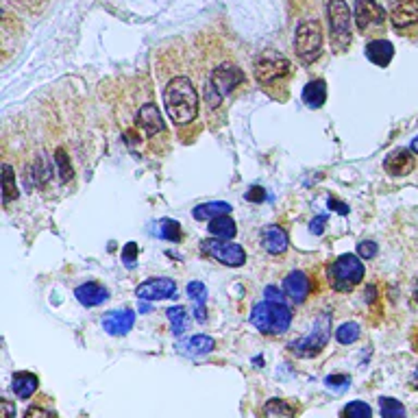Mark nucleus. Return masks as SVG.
<instances>
[{
  "label": "nucleus",
  "instance_id": "obj_1",
  "mask_svg": "<svg viewBox=\"0 0 418 418\" xmlns=\"http://www.w3.org/2000/svg\"><path fill=\"white\" fill-rule=\"evenodd\" d=\"M164 107L172 122L190 124L198 116V92L188 77H174L164 90Z\"/></svg>",
  "mask_w": 418,
  "mask_h": 418
},
{
  "label": "nucleus",
  "instance_id": "obj_2",
  "mask_svg": "<svg viewBox=\"0 0 418 418\" xmlns=\"http://www.w3.org/2000/svg\"><path fill=\"white\" fill-rule=\"evenodd\" d=\"M251 325L266 336H282L292 325V309L286 303L264 299L251 309Z\"/></svg>",
  "mask_w": 418,
  "mask_h": 418
},
{
  "label": "nucleus",
  "instance_id": "obj_3",
  "mask_svg": "<svg viewBox=\"0 0 418 418\" xmlns=\"http://www.w3.org/2000/svg\"><path fill=\"white\" fill-rule=\"evenodd\" d=\"M244 81H247V75H244L237 65H231V63L218 65L212 73V77H209V83L205 87L207 104H209V107H218V104L223 102V98L227 94H231Z\"/></svg>",
  "mask_w": 418,
  "mask_h": 418
},
{
  "label": "nucleus",
  "instance_id": "obj_4",
  "mask_svg": "<svg viewBox=\"0 0 418 418\" xmlns=\"http://www.w3.org/2000/svg\"><path fill=\"white\" fill-rule=\"evenodd\" d=\"M329 284L338 292H351L364 279V262L360 255L344 253L329 266Z\"/></svg>",
  "mask_w": 418,
  "mask_h": 418
},
{
  "label": "nucleus",
  "instance_id": "obj_5",
  "mask_svg": "<svg viewBox=\"0 0 418 418\" xmlns=\"http://www.w3.org/2000/svg\"><path fill=\"white\" fill-rule=\"evenodd\" d=\"M329 18V38L331 46L338 53H344L351 44V11L344 0H329L327 3Z\"/></svg>",
  "mask_w": 418,
  "mask_h": 418
},
{
  "label": "nucleus",
  "instance_id": "obj_6",
  "mask_svg": "<svg viewBox=\"0 0 418 418\" xmlns=\"http://www.w3.org/2000/svg\"><path fill=\"white\" fill-rule=\"evenodd\" d=\"M329 336H331V316L329 314H323V316L314 323L311 331L294 342H290V351L299 358H314L318 355L323 348L327 346L329 342Z\"/></svg>",
  "mask_w": 418,
  "mask_h": 418
},
{
  "label": "nucleus",
  "instance_id": "obj_7",
  "mask_svg": "<svg viewBox=\"0 0 418 418\" xmlns=\"http://www.w3.org/2000/svg\"><path fill=\"white\" fill-rule=\"evenodd\" d=\"M294 50L301 61L311 63L321 57L323 50V28L316 20H307L296 28L294 35Z\"/></svg>",
  "mask_w": 418,
  "mask_h": 418
},
{
  "label": "nucleus",
  "instance_id": "obj_8",
  "mask_svg": "<svg viewBox=\"0 0 418 418\" xmlns=\"http://www.w3.org/2000/svg\"><path fill=\"white\" fill-rule=\"evenodd\" d=\"M200 249L209 257H214L216 262H220L225 266H231V268L244 266V262H247V253H244V249L231 240H220V237L205 240Z\"/></svg>",
  "mask_w": 418,
  "mask_h": 418
},
{
  "label": "nucleus",
  "instance_id": "obj_9",
  "mask_svg": "<svg viewBox=\"0 0 418 418\" xmlns=\"http://www.w3.org/2000/svg\"><path fill=\"white\" fill-rule=\"evenodd\" d=\"M290 73V61L274 50H266L255 59V79L259 83H272Z\"/></svg>",
  "mask_w": 418,
  "mask_h": 418
},
{
  "label": "nucleus",
  "instance_id": "obj_10",
  "mask_svg": "<svg viewBox=\"0 0 418 418\" xmlns=\"http://www.w3.org/2000/svg\"><path fill=\"white\" fill-rule=\"evenodd\" d=\"M139 301H161V299H174L177 296V284L172 282L168 277H153L149 282L139 284L135 290Z\"/></svg>",
  "mask_w": 418,
  "mask_h": 418
},
{
  "label": "nucleus",
  "instance_id": "obj_11",
  "mask_svg": "<svg viewBox=\"0 0 418 418\" xmlns=\"http://www.w3.org/2000/svg\"><path fill=\"white\" fill-rule=\"evenodd\" d=\"M355 24L360 31H368L373 26H381L386 22V11L377 3V0H355Z\"/></svg>",
  "mask_w": 418,
  "mask_h": 418
},
{
  "label": "nucleus",
  "instance_id": "obj_12",
  "mask_svg": "<svg viewBox=\"0 0 418 418\" xmlns=\"http://www.w3.org/2000/svg\"><path fill=\"white\" fill-rule=\"evenodd\" d=\"M284 292H286V296H288L292 303L301 305V303L307 301V296H309V292H311V279H309L307 272H303V270H292V272L284 279Z\"/></svg>",
  "mask_w": 418,
  "mask_h": 418
},
{
  "label": "nucleus",
  "instance_id": "obj_13",
  "mask_svg": "<svg viewBox=\"0 0 418 418\" xmlns=\"http://www.w3.org/2000/svg\"><path fill=\"white\" fill-rule=\"evenodd\" d=\"M390 20L397 28L418 22V0H390Z\"/></svg>",
  "mask_w": 418,
  "mask_h": 418
},
{
  "label": "nucleus",
  "instance_id": "obj_14",
  "mask_svg": "<svg viewBox=\"0 0 418 418\" xmlns=\"http://www.w3.org/2000/svg\"><path fill=\"white\" fill-rule=\"evenodd\" d=\"M135 325V311L122 309V311H109L102 318V329L109 336H127Z\"/></svg>",
  "mask_w": 418,
  "mask_h": 418
},
{
  "label": "nucleus",
  "instance_id": "obj_15",
  "mask_svg": "<svg viewBox=\"0 0 418 418\" xmlns=\"http://www.w3.org/2000/svg\"><path fill=\"white\" fill-rule=\"evenodd\" d=\"M214 338H209V336H192V338H186L181 340L177 346V353L186 355V358H200V355H207V353H212L214 351Z\"/></svg>",
  "mask_w": 418,
  "mask_h": 418
},
{
  "label": "nucleus",
  "instance_id": "obj_16",
  "mask_svg": "<svg viewBox=\"0 0 418 418\" xmlns=\"http://www.w3.org/2000/svg\"><path fill=\"white\" fill-rule=\"evenodd\" d=\"M135 120H137V127H139V129H144V133L151 135V137L164 131L161 114H159V109H157V104H153V102L142 104V107H139V112H137V118H135Z\"/></svg>",
  "mask_w": 418,
  "mask_h": 418
},
{
  "label": "nucleus",
  "instance_id": "obj_17",
  "mask_svg": "<svg viewBox=\"0 0 418 418\" xmlns=\"http://www.w3.org/2000/svg\"><path fill=\"white\" fill-rule=\"evenodd\" d=\"M262 244L270 255H282L288 249V233L279 225H268L262 233Z\"/></svg>",
  "mask_w": 418,
  "mask_h": 418
},
{
  "label": "nucleus",
  "instance_id": "obj_18",
  "mask_svg": "<svg viewBox=\"0 0 418 418\" xmlns=\"http://www.w3.org/2000/svg\"><path fill=\"white\" fill-rule=\"evenodd\" d=\"M75 296L83 307H96L109 299V292H107V288L96 284V282H87L75 290Z\"/></svg>",
  "mask_w": 418,
  "mask_h": 418
},
{
  "label": "nucleus",
  "instance_id": "obj_19",
  "mask_svg": "<svg viewBox=\"0 0 418 418\" xmlns=\"http://www.w3.org/2000/svg\"><path fill=\"white\" fill-rule=\"evenodd\" d=\"M364 53H366V57L375 65L386 68L392 61V57H395V46L388 40H373V42L366 44V50Z\"/></svg>",
  "mask_w": 418,
  "mask_h": 418
},
{
  "label": "nucleus",
  "instance_id": "obj_20",
  "mask_svg": "<svg viewBox=\"0 0 418 418\" xmlns=\"http://www.w3.org/2000/svg\"><path fill=\"white\" fill-rule=\"evenodd\" d=\"M383 168H386L390 174H395V177H403V174H407L414 168V157L409 155V151L399 149V151H395L386 157Z\"/></svg>",
  "mask_w": 418,
  "mask_h": 418
},
{
  "label": "nucleus",
  "instance_id": "obj_21",
  "mask_svg": "<svg viewBox=\"0 0 418 418\" xmlns=\"http://www.w3.org/2000/svg\"><path fill=\"white\" fill-rule=\"evenodd\" d=\"M14 392L20 397V399H31L35 395V390L40 388V379L38 375L33 373H26V370H20L14 375V383H11Z\"/></svg>",
  "mask_w": 418,
  "mask_h": 418
},
{
  "label": "nucleus",
  "instance_id": "obj_22",
  "mask_svg": "<svg viewBox=\"0 0 418 418\" xmlns=\"http://www.w3.org/2000/svg\"><path fill=\"white\" fill-rule=\"evenodd\" d=\"M303 100L307 107L311 109H321L325 100H327V83L323 79H314L305 85L303 90Z\"/></svg>",
  "mask_w": 418,
  "mask_h": 418
},
{
  "label": "nucleus",
  "instance_id": "obj_23",
  "mask_svg": "<svg viewBox=\"0 0 418 418\" xmlns=\"http://www.w3.org/2000/svg\"><path fill=\"white\" fill-rule=\"evenodd\" d=\"M231 212V205L229 203H225V200H209V203H203V205H196L194 207V212H192V216L196 218V220H214V218H218V216H225V214H229Z\"/></svg>",
  "mask_w": 418,
  "mask_h": 418
},
{
  "label": "nucleus",
  "instance_id": "obj_24",
  "mask_svg": "<svg viewBox=\"0 0 418 418\" xmlns=\"http://www.w3.org/2000/svg\"><path fill=\"white\" fill-rule=\"evenodd\" d=\"M209 233H212L214 237H220V240H233L235 233H237V227H235V220L225 214V216H218L214 220H209Z\"/></svg>",
  "mask_w": 418,
  "mask_h": 418
},
{
  "label": "nucleus",
  "instance_id": "obj_25",
  "mask_svg": "<svg viewBox=\"0 0 418 418\" xmlns=\"http://www.w3.org/2000/svg\"><path fill=\"white\" fill-rule=\"evenodd\" d=\"M188 296L196 303L194 318H196L198 323H205V321H207V311H205L207 288H205V284H200V282H190V284H188Z\"/></svg>",
  "mask_w": 418,
  "mask_h": 418
},
{
  "label": "nucleus",
  "instance_id": "obj_26",
  "mask_svg": "<svg viewBox=\"0 0 418 418\" xmlns=\"http://www.w3.org/2000/svg\"><path fill=\"white\" fill-rule=\"evenodd\" d=\"M155 235L161 237V240H168V242H179L183 237L181 233V225L177 220L172 218H164L157 223V229H155Z\"/></svg>",
  "mask_w": 418,
  "mask_h": 418
},
{
  "label": "nucleus",
  "instance_id": "obj_27",
  "mask_svg": "<svg viewBox=\"0 0 418 418\" xmlns=\"http://www.w3.org/2000/svg\"><path fill=\"white\" fill-rule=\"evenodd\" d=\"M166 314H168V321H170V325H172V333H174V336H181V333L186 331V327H188V321H190L186 307L174 305V307H170Z\"/></svg>",
  "mask_w": 418,
  "mask_h": 418
},
{
  "label": "nucleus",
  "instance_id": "obj_28",
  "mask_svg": "<svg viewBox=\"0 0 418 418\" xmlns=\"http://www.w3.org/2000/svg\"><path fill=\"white\" fill-rule=\"evenodd\" d=\"M379 407H381V418H407L405 405L392 397H381Z\"/></svg>",
  "mask_w": 418,
  "mask_h": 418
},
{
  "label": "nucleus",
  "instance_id": "obj_29",
  "mask_svg": "<svg viewBox=\"0 0 418 418\" xmlns=\"http://www.w3.org/2000/svg\"><path fill=\"white\" fill-rule=\"evenodd\" d=\"M360 336H362V329H360L358 323H344V325H340V327L336 329V340H338L340 344H344V346L355 344V342L360 340Z\"/></svg>",
  "mask_w": 418,
  "mask_h": 418
},
{
  "label": "nucleus",
  "instance_id": "obj_30",
  "mask_svg": "<svg viewBox=\"0 0 418 418\" xmlns=\"http://www.w3.org/2000/svg\"><path fill=\"white\" fill-rule=\"evenodd\" d=\"M340 418H373V407L366 401H351L344 405Z\"/></svg>",
  "mask_w": 418,
  "mask_h": 418
},
{
  "label": "nucleus",
  "instance_id": "obj_31",
  "mask_svg": "<svg viewBox=\"0 0 418 418\" xmlns=\"http://www.w3.org/2000/svg\"><path fill=\"white\" fill-rule=\"evenodd\" d=\"M3 200L5 205H9L16 196H18V188H16V174H14V168L9 164L3 166Z\"/></svg>",
  "mask_w": 418,
  "mask_h": 418
},
{
  "label": "nucleus",
  "instance_id": "obj_32",
  "mask_svg": "<svg viewBox=\"0 0 418 418\" xmlns=\"http://www.w3.org/2000/svg\"><path fill=\"white\" fill-rule=\"evenodd\" d=\"M55 164H57V168H59L61 181H70V179H73V166H70V157L65 155L63 149H57V153H55Z\"/></svg>",
  "mask_w": 418,
  "mask_h": 418
},
{
  "label": "nucleus",
  "instance_id": "obj_33",
  "mask_svg": "<svg viewBox=\"0 0 418 418\" xmlns=\"http://www.w3.org/2000/svg\"><path fill=\"white\" fill-rule=\"evenodd\" d=\"M31 177L35 179V186H46V181L50 179V168H48V164L44 161V159H38L33 164V174Z\"/></svg>",
  "mask_w": 418,
  "mask_h": 418
},
{
  "label": "nucleus",
  "instance_id": "obj_34",
  "mask_svg": "<svg viewBox=\"0 0 418 418\" xmlns=\"http://www.w3.org/2000/svg\"><path fill=\"white\" fill-rule=\"evenodd\" d=\"M266 412H270V414H284V416H288V418H294V407H290L286 401H282V399H270L268 401V405H266Z\"/></svg>",
  "mask_w": 418,
  "mask_h": 418
},
{
  "label": "nucleus",
  "instance_id": "obj_35",
  "mask_svg": "<svg viewBox=\"0 0 418 418\" xmlns=\"http://www.w3.org/2000/svg\"><path fill=\"white\" fill-rule=\"evenodd\" d=\"M377 251H379V247L373 242V240H362L360 244H358V255L362 257V259H373L375 255H377Z\"/></svg>",
  "mask_w": 418,
  "mask_h": 418
},
{
  "label": "nucleus",
  "instance_id": "obj_36",
  "mask_svg": "<svg viewBox=\"0 0 418 418\" xmlns=\"http://www.w3.org/2000/svg\"><path fill=\"white\" fill-rule=\"evenodd\" d=\"M137 253H139V249H137V244H135V242H129L127 247L122 249V262H124V266H127L129 270H131V268H135Z\"/></svg>",
  "mask_w": 418,
  "mask_h": 418
},
{
  "label": "nucleus",
  "instance_id": "obj_37",
  "mask_svg": "<svg viewBox=\"0 0 418 418\" xmlns=\"http://www.w3.org/2000/svg\"><path fill=\"white\" fill-rule=\"evenodd\" d=\"M325 383L329 388H333V390H344V388L351 386V377H348V375H331V377L325 379Z\"/></svg>",
  "mask_w": 418,
  "mask_h": 418
},
{
  "label": "nucleus",
  "instance_id": "obj_38",
  "mask_svg": "<svg viewBox=\"0 0 418 418\" xmlns=\"http://www.w3.org/2000/svg\"><path fill=\"white\" fill-rule=\"evenodd\" d=\"M24 418H53V414L46 407H42V405H31L24 412Z\"/></svg>",
  "mask_w": 418,
  "mask_h": 418
},
{
  "label": "nucleus",
  "instance_id": "obj_39",
  "mask_svg": "<svg viewBox=\"0 0 418 418\" xmlns=\"http://www.w3.org/2000/svg\"><path fill=\"white\" fill-rule=\"evenodd\" d=\"M325 225H327V214H321V216H316V218H314V220L309 223V231H311L314 235H323Z\"/></svg>",
  "mask_w": 418,
  "mask_h": 418
},
{
  "label": "nucleus",
  "instance_id": "obj_40",
  "mask_svg": "<svg viewBox=\"0 0 418 418\" xmlns=\"http://www.w3.org/2000/svg\"><path fill=\"white\" fill-rule=\"evenodd\" d=\"M264 198H266V190H264V188L253 186V188L247 192V200H251V203H262Z\"/></svg>",
  "mask_w": 418,
  "mask_h": 418
},
{
  "label": "nucleus",
  "instance_id": "obj_41",
  "mask_svg": "<svg viewBox=\"0 0 418 418\" xmlns=\"http://www.w3.org/2000/svg\"><path fill=\"white\" fill-rule=\"evenodd\" d=\"M264 296H266V301H274V303H286V299H284V294L279 292L274 286H268L266 290H264Z\"/></svg>",
  "mask_w": 418,
  "mask_h": 418
},
{
  "label": "nucleus",
  "instance_id": "obj_42",
  "mask_svg": "<svg viewBox=\"0 0 418 418\" xmlns=\"http://www.w3.org/2000/svg\"><path fill=\"white\" fill-rule=\"evenodd\" d=\"M329 209H333V212H338L340 216H346L348 214V205L336 200V198H329Z\"/></svg>",
  "mask_w": 418,
  "mask_h": 418
},
{
  "label": "nucleus",
  "instance_id": "obj_43",
  "mask_svg": "<svg viewBox=\"0 0 418 418\" xmlns=\"http://www.w3.org/2000/svg\"><path fill=\"white\" fill-rule=\"evenodd\" d=\"M0 405H3V418H16V405L11 403V401H7V399H3L0 401Z\"/></svg>",
  "mask_w": 418,
  "mask_h": 418
},
{
  "label": "nucleus",
  "instance_id": "obj_44",
  "mask_svg": "<svg viewBox=\"0 0 418 418\" xmlns=\"http://www.w3.org/2000/svg\"><path fill=\"white\" fill-rule=\"evenodd\" d=\"M409 151L414 153V155H418V135L412 139V144H409Z\"/></svg>",
  "mask_w": 418,
  "mask_h": 418
},
{
  "label": "nucleus",
  "instance_id": "obj_45",
  "mask_svg": "<svg viewBox=\"0 0 418 418\" xmlns=\"http://www.w3.org/2000/svg\"><path fill=\"white\" fill-rule=\"evenodd\" d=\"M412 386L418 390V366L414 368V373H412Z\"/></svg>",
  "mask_w": 418,
  "mask_h": 418
},
{
  "label": "nucleus",
  "instance_id": "obj_46",
  "mask_svg": "<svg viewBox=\"0 0 418 418\" xmlns=\"http://www.w3.org/2000/svg\"><path fill=\"white\" fill-rule=\"evenodd\" d=\"M366 294H368V301H373V299H375V288H373V286H368ZM366 294H364V296H366Z\"/></svg>",
  "mask_w": 418,
  "mask_h": 418
},
{
  "label": "nucleus",
  "instance_id": "obj_47",
  "mask_svg": "<svg viewBox=\"0 0 418 418\" xmlns=\"http://www.w3.org/2000/svg\"><path fill=\"white\" fill-rule=\"evenodd\" d=\"M151 309V305H139V314H144V311H149Z\"/></svg>",
  "mask_w": 418,
  "mask_h": 418
},
{
  "label": "nucleus",
  "instance_id": "obj_48",
  "mask_svg": "<svg viewBox=\"0 0 418 418\" xmlns=\"http://www.w3.org/2000/svg\"><path fill=\"white\" fill-rule=\"evenodd\" d=\"M416 303H418V284H416Z\"/></svg>",
  "mask_w": 418,
  "mask_h": 418
}]
</instances>
